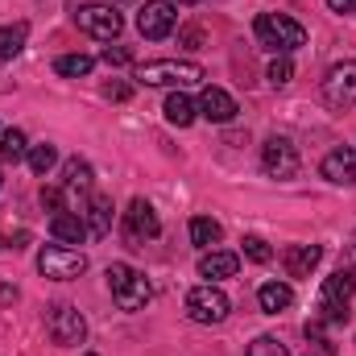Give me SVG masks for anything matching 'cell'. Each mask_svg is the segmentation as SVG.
Segmentation results:
<instances>
[{"instance_id":"obj_1","label":"cell","mask_w":356,"mask_h":356,"mask_svg":"<svg viewBox=\"0 0 356 356\" xmlns=\"http://www.w3.org/2000/svg\"><path fill=\"white\" fill-rule=\"evenodd\" d=\"M133 79L145 88H195L207 79V71L199 63H186V58H154V63H141L133 71Z\"/></svg>"},{"instance_id":"obj_2","label":"cell","mask_w":356,"mask_h":356,"mask_svg":"<svg viewBox=\"0 0 356 356\" xmlns=\"http://www.w3.org/2000/svg\"><path fill=\"white\" fill-rule=\"evenodd\" d=\"M253 33H257L261 46L277 50V54H294L298 46H307V29L294 17H286V13H261L253 21Z\"/></svg>"},{"instance_id":"obj_3","label":"cell","mask_w":356,"mask_h":356,"mask_svg":"<svg viewBox=\"0 0 356 356\" xmlns=\"http://www.w3.org/2000/svg\"><path fill=\"white\" fill-rule=\"evenodd\" d=\"M108 290H112V298H116L120 311H145V302L154 298V286L145 282V273L124 266V261L108 266Z\"/></svg>"},{"instance_id":"obj_4","label":"cell","mask_w":356,"mask_h":356,"mask_svg":"<svg viewBox=\"0 0 356 356\" xmlns=\"http://www.w3.org/2000/svg\"><path fill=\"white\" fill-rule=\"evenodd\" d=\"M186 319L191 323H203V327H211V323H224L228 319V311H232V302H228V294L220 290V286H211V282H203V286H195L191 294H186Z\"/></svg>"},{"instance_id":"obj_5","label":"cell","mask_w":356,"mask_h":356,"mask_svg":"<svg viewBox=\"0 0 356 356\" xmlns=\"http://www.w3.org/2000/svg\"><path fill=\"white\" fill-rule=\"evenodd\" d=\"M353 294H356V277L348 269L323 277V290H319V319H323V323H344Z\"/></svg>"},{"instance_id":"obj_6","label":"cell","mask_w":356,"mask_h":356,"mask_svg":"<svg viewBox=\"0 0 356 356\" xmlns=\"http://www.w3.org/2000/svg\"><path fill=\"white\" fill-rule=\"evenodd\" d=\"M75 25H79L88 38L112 42V38H120V29H124V17H120V8H116V4H108V0H95V4H83V8L75 13Z\"/></svg>"},{"instance_id":"obj_7","label":"cell","mask_w":356,"mask_h":356,"mask_svg":"<svg viewBox=\"0 0 356 356\" xmlns=\"http://www.w3.org/2000/svg\"><path fill=\"white\" fill-rule=\"evenodd\" d=\"M38 269H42V277H50V282H71V277H79V273L88 269V257H83L79 249H67V245H46V249L38 253Z\"/></svg>"},{"instance_id":"obj_8","label":"cell","mask_w":356,"mask_h":356,"mask_svg":"<svg viewBox=\"0 0 356 356\" xmlns=\"http://www.w3.org/2000/svg\"><path fill=\"white\" fill-rule=\"evenodd\" d=\"M323 104L336 108V112H344V108L356 104V63L353 58L327 67V75H323Z\"/></svg>"},{"instance_id":"obj_9","label":"cell","mask_w":356,"mask_h":356,"mask_svg":"<svg viewBox=\"0 0 356 356\" xmlns=\"http://www.w3.org/2000/svg\"><path fill=\"white\" fill-rule=\"evenodd\" d=\"M178 25V8L175 0H145L141 4V13H137V33L141 38H149V42H162V38H170Z\"/></svg>"},{"instance_id":"obj_10","label":"cell","mask_w":356,"mask_h":356,"mask_svg":"<svg viewBox=\"0 0 356 356\" xmlns=\"http://www.w3.org/2000/svg\"><path fill=\"white\" fill-rule=\"evenodd\" d=\"M46 327H50L54 344H63V348H79V344L88 340V319H83L75 307H67V302L50 307V315H46Z\"/></svg>"},{"instance_id":"obj_11","label":"cell","mask_w":356,"mask_h":356,"mask_svg":"<svg viewBox=\"0 0 356 356\" xmlns=\"http://www.w3.org/2000/svg\"><path fill=\"white\" fill-rule=\"evenodd\" d=\"M261 166H266V175H273V178H294L302 170L298 149L290 145V137H269L266 145H261Z\"/></svg>"},{"instance_id":"obj_12","label":"cell","mask_w":356,"mask_h":356,"mask_svg":"<svg viewBox=\"0 0 356 356\" xmlns=\"http://www.w3.org/2000/svg\"><path fill=\"white\" fill-rule=\"evenodd\" d=\"M158 232H162L158 211H154L145 199H133V203H129V211H124V236H129L133 245H141V241H154Z\"/></svg>"},{"instance_id":"obj_13","label":"cell","mask_w":356,"mask_h":356,"mask_svg":"<svg viewBox=\"0 0 356 356\" xmlns=\"http://www.w3.org/2000/svg\"><path fill=\"white\" fill-rule=\"evenodd\" d=\"M195 104H199V116H203V120H211V124H228V120H236V112H241V108H236V99H232L228 91L211 88V83L199 91V99H195Z\"/></svg>"},{"instance_id":"obj_14","label":"cell","mask_w":356,"mask_h":356,"mask_svg":"<svg viewBox=\"0 0 356 356\" xmlns=\"http://www.w3.org/2000/svg\"><path fill=\"white\" fill-rule=\"evenodd\" d=\"M319 170L327 182H336V186H356V149H332L323 162H319Z\"/></svg>"},{"instance_id":"obj_15","label":"cell","mask_w":356,"mask_h":356,"mask_svg":"<svg viewBox=\"0 0 356 356\" xmlns=\"http://www.w3.org/2000/svg\"><path fill=\"white\" fill-rule=\"evenodd\" d=\"M323 261V249L319 245H290L282 249V269L286 277H311V269Z\"/></svg>"},{"instance_id":"obj_16","label":"cell","mask_w":356,"mask_h":356,"mask_svg":"<svg viewBox=\"0 0 356 356\" xmlns=\"http://www.w3.org/2000/svg\"><path fill=\"white\" fill-rule=\"evenodd\" d=\"M50 236H54L58 245H83L91 232H88V220H83V216L58 211V216H50Z\"/></svg>"},{"instance_id":"obj_17","label":"cell","mask_w":356,"mask_h":356,"mask_svg":"<svg viewBox=\"0 0 356 356\" xmlns=\"http://www.w3.org/2000/svg\"><path fill=\"white\" fill-rule=\"evenodd\" d=\"M236 269H241V257H236V253H224V249H207V253L199 257V277H207V282L236 277Z\"/></svg>"},{"instance_id":"obj_18","label":"cell","mask_w":356,"mask_h":356,"mask_svg":"<svg viewBox=\"0 0 356 356\" xmlns=\"http://www.w3.org/2000/svg\"><path fill=\"white\" fill-rule=\"evenodd\" d=\"M162 112H166V120H170V124L186 129V124H195L199 104H195L191 95H182V91H170V95H166V104H162Z\"/></svg>"},{"instance_id":"obj_19","label":"cell","mask_w":356,"mask_h":356,"mask_svg":"<svg viewBox=\"0 0 356 356\" xmlns=\"http://www.w3.org/2000/svg\"><path fill=\"white\" fill-rule=\"evenodd\" d=\"M83 220H88L91 236H108V232H112V199H108V195H91Z\"/></svg>"},{"instance_id":"obj_20","label":"cell","mask_w":356,"mask_h":356,"mask_svg":"<svg viewBox=\"0 0 356 356\" xmlns=\"http://www.w3.org/2000/svg\"><path fill=\"white\" fill-rule=\"evenodd\" d=\"M257 302H261L266 315H282V311L294 302V290H290L286 282H266V286L257 290Z\"/></svg>"},{"instance_id":"obj_21","label":"cell","mask_w":356,"mask_h":356,"mask_svg":"<svg viewBox=\"0 0 356 356\" xmlns=\"http://www.w3.org/2000/svg\"><path fill=\"white\" fill-rule=\"evenodd\" d=\"M91 182H95V175H91V166L83 158H71V162L63 166V191H71V195H91Z\"/></svg>"},{"instance_id":"obj_22","label":"cell","mask_w":356,"mask_h":356,"mask_svg":"<svg viewBox=\"0 0 356 356\" xmlns=\"http://www.w3.org/2000/svg\"><path fill=\"white\" fill-rule=\"evenodd\" d=\"M220 236H224V228H220L211 216H195V220H191V245H199L203 253H207L211 245H220Z\"/></svg>"},{"instance_id":"obj_23","label":"cell","mask_w":356,"mask_h":356,"mask_svg":"<svg viewBox=\"0 0 356 356\" xmlns=\"http://www.w3.org/2000/svg\"><path fill=\"white\" fill-rule=\"evenodd\" d=\"M25 38H29V25H25V21H17V25H4V29H0V63L17 58V54L25 50Z\"/></svg>"},{"instance_id":"obj_24","label":"cell","mask_w":356,"mask_h":356,"mask_svg":"<svg viewBox=\"0 0 356 356\" xmlns=\"http://www.w3.org/2000/svg\"><path fill=\"white\" fill-rule=\"evenodd\" d=\"M0 158H4V162H21V158H29V141H25L21 129H4V133H0Z\"/></svg>"},{"instance_id":"obj_25","label":"cell","mask_w":356,"mask_h":356,"mask_svg":"<svg viewBox=\"0 0 356 356\" xmlns=\"http://www.w3.org/2000/svg\"><path fill=\"white\" fill-rule=\"evenodd\" d=\"M91 67H95L91 54H63V58H54V71L67 75V79H83V75H91Z\"/></svg>"},{"instance_id":"obj_26","label":"cell","mask_w":356,"mask_h":356,"mask_svg":"<svg viewBox=\"0 0 356 356\" xmlns=\"http://www.w3.org/2000/svg\"><path fill=\"white\" fill-rule=\"evenodd\" d=\"M54 162H58V149L54 145H29V170L33 175H50Z\"/></svg>"},{"instance_id":"obj_27","label":"cell","mask_w":356,"mask_h":356,"mask_svg":"<svg viewBox=\"0 0 356 356\" xmlns=\"http://www.w3.org/2000/svg\"><path fill=\"white\" fill-rule=\"evenodd\" d=\"M294 79V63H290V54H277L273 63H269V83L273 88H286Z\"/></svg>"},{"instance_id":"obj_28","label":"cell","mask_w":356,"mask_h":356,"mask_svg":"<svg viewBox=\"0 0 356 356\" xmlns=\"http://www.w3.org/2000/svg\"><path fill=\"white\" fill-rule=\"evenodd\" d=\"M249 356H290V353H286V344H282L277 336H257V340L249 344Z\"/></svg>"},{"instance_id":"obj_29","label":"cell","mask_w":356,"mask_h":356,"mask_svg":"<svg viewBox=\"0 0 356 356\" xmlns=\"http://www.w3.org/2000/svg\"><path fill=\"white\" fill-rule=\"evenodd\" d=\"M245 257L257 261V266H266V261H273V249H269L261 236H245Z\"/></svg>"},{"instance_id":"obj_30","label":"cell","mask_w":356,"mask_h":356,"mask_svg":"<svg viewBox=\"0 0 356 356\" xmlns=\"http://www.w3.org/2000/svg\"><path fill=\"white\" fill-rule=\"evenodd\" d=\"M108 67H129L133 63V50L129 46H104V54H99Z\"/></svg>"},{"instance_id":"obj_31","label":"cell","mask_w":356,"mask_h":356,"mask_svg":"<svg viewBox=\"0 0 356 356\" xmlns=\"http://www.w3.org/2000/svg\"><path fill=\"white\" fill-rule=\"evenodd\" d=\"M42 207H50L54 216L67 211V207H63V191H58V186H42Z\"/></svg>"},{"instance_id":"obj_32","label":"cell","mask_w":356,"mask_h":356,"mask_svg":"<svg viewBox=\"0 0 356 356\" xmlns=\"http://www.w3.org/2000/svg\"><path fill=\"white\" fill-rule=\"evenodd\" d=\"M182 46H186V50H199V46H203V29H195V25L182 29Z\"/></svg>"},{"instance_id":"obj_33","label":"cell","mask_w":356,"mask_h":356,"mask_svg":"<svg viewBox=\"0 0 356 356\" xmlns=\"http://www.w3.org/2000/svg\"><path fill=\"white\" fill-rule=\"evenodd\" d=\"M104 95L120 104V99H129V95H133V88H129V83H108V88H104Z\"/></svg>"},{"instance_id":"obj_34","label":"cell","mask_w":356,"mask_h":356,"mask_svg":"<svg viewBox=\"0 0 356 356\" xmlns=\"http://www.w3.org/2000/svg\"><path fill=\"white\" fill-rule=\"evenodd\" d=\"M332 13H356V0H327Z\"/></svg>"},{"instance_id":"obj_35","label":"cell","mask_w":356,"mask_h":356,"mask_svg":"<svg viewBox=\"0 0 356 356\" xmlns=\"http://www.w3.org/2000/svg\"><path fill=\"white\" fill-rule=\"evenodd\" d=\"M0 302H17V290L13 286H0Z\"/></svg>"},{"instance_id":"obj_36","label":"cell","mask_w":356,"mask_h":356,"mask_svg":"<svg viewBox=\"0 0 356 356\" xmlns=\"http://www.w3.org/2000/svg\"><path fill=\"white\" fill-rule=\"evenodd\" d=\"M178 4H199V0H178Z\"/></svg>"},{"instance_id":"obj_37","label":"cell","mask_w":356,"mask_h":356,"mask_svg":"<svg viewBox=\"0 0 356 356\" xmlns=\"http://www.w3.org/2000/svg\"><path fill=\"white\" fill-rule=\"evenodd\" d=\"M108 4H124V0H108Z\"/></svg>"},{"instance_id":"obj_38","label":"cell","mask_w":356,"mask_h":356,"mask_svg":"<svg viewBox=\"0 0 356 356\" xmlns=\"http://www.w3.org/2000/svg\"><path fill=\"white\" fill-rule=\"evenodd\" d=\"M83 356H95V353H83Z\"/></svg>"},{"instance_id":"obj_39","label":"cell","mask_w":356,"mask_h":356,"mask_svg":"<svg viewBox=\"0 0 356 356\" xmlns=\"http://www.w3.org/2000/svg\"><path fill=\"white\" fill-rule=\"evenodd\" d=\"M0 249H4V241H0Z\"/></svg>"},{"instance_id":"obj_40","label":"cell","mask_w":356,"mask_h":356,"mask_svg":"<svg viewBox=\"0 0 356 356\" xmlns=\"http://www.w3.org/2000/svg\"><path fill=\"white\" fill-rule=\"evenodd\" d=\"M0 182H4V178H0Z\"/></svg>"}]
</instances>
